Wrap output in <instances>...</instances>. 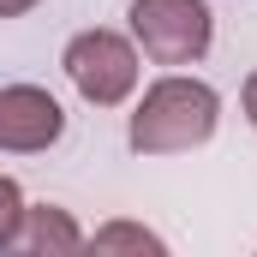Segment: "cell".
<instances>
[{
	"label": "cell",
	"instance_id": "cell-1",
	"mask_svg": "<svg viewBox=\"0 0 257 257\" xmlns=\"http://www.w3.org/2000/svg\"><path fill=\"white\" fill-rule=\"evenodd\" d=\"M215 120H221V96L203 84V78H156L132 114V150L138 156H180V150H197L215 138Z\"/></svg>",
	"mask_w": 257,
	"mask_h": 257
},
{
	"label": "cell",
	"instance_id": "cell-2",
	"mask_svg": "<svg viewBox=\"0 0 257 257\" xmlns=\"http://www.w3.org/2000/svg\"><path fill=\"white\" fill-rule=\"evenodd\" d=\"M132 36L156 66H192L209 54L215 12L203 0H132Z\"/></svg>",
	"mask_w": 257,
	"mask_h": 257
},
{
	"label": "cell",
	"instance_id": "cell-3",
	"mask_svg": "<svg viewBox=\"0 0 257 257\" xmlns=\"http://www.w3.org/2000/svg\"><path fill=\"white\" fill-rule=\"evenodd\" d=\"M60 66H66V78L78 84V96L96 102V108H114V102H126L138 90V48L126 36H114V30H78L66 42Z\"/></svg>",
	"mask_w": 257,
	"mask_h": 257
},
{
	"label": "cell",
	"instance_id": "cell-4",
	"mask_svg": "<svg viewBox=\"0 0 257 257\" xmlns=\"http://www.w3.org/2000/svg\"><path fill=\"white\" fill-rule=\"evenodd\" d=\"M66 138V108L42 84H0V150L36 156Z\"/></svg>",
	"mask_w": 257,
	"mask_h": 257
},
{
	"label": "cell",
	"instance_id": "cell-5",
	"mask_svg": "<svg viewBox=\"0 0 257 257\" xmlns=\"http://www.w3.org/2000/svg\"><path fill=\"white\" fill-rule=\"evenodd\" d=\"M18 245H30V251H78L84 245V233H78V221L66 215V209H54V203H42V209H24V227H18Z\"/></svg>",
	"mask_w": 257,
	"mask_h": 257
},
{
	"label": "cell",
	"instance_id": "cell-6",
	"mask_svg": "<svg viewBox=\"0 0 257 257\" xmlns=\"http://www.w3.org/2000/svg\"><path fill=\"white\" fill-rule=\"evenodd\" d=\"M90 245H96V251H150V257L168 251V245H162V233H150V227H138V221H108Z\"/></svg>",
	"mask_w": 257,
	"mask_h": 257
},
{
	"label": "cell",
	"instance_id": "cell-7",
	"mask_svg": "<svg viewBox=\"0 0 257 257\" xmlns=\"http://www.w3.org/2000/svg\"><path fill=\"white\" fill-rule=\"evenodd\" d=\"M18 227H24V192L0 174V251L18 245Z\"/></svg>",
	"mask_w": 257,
	"mask_h": 257
},
{
	"label": "cell",
	"instance_id": "cell-8",
	"mask_svg": "<svg viewBox=\"0 0 257 257\" xmlns=\"http://www.w3.org/2000/svg\"><path fill=\"white\" fill-rule=\"evenodd\" d=\"M30 6H42V0H0V18H24Z\"/></svg>",
	"mask_w": 257,
	"mask_h": 257
},
{
	"label": "cell",
	"instance_id": "cell-9",
	"mask_svg": "<svg viewBox=\"0 0 257 257\" xmlns=\"http://www.w3.org/2000/svg\"><path fill=\"white\" fill-rule=\"evenodd\" d=\"M245 120H251V126H257V72H251V78H245Z\"/></svg>",
	"mask_w": 257,
	"mask_h": 257
}]
</instances>
